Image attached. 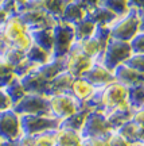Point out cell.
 Instances as JSON below:
<instances>
[{"mask_svg": "<svg viewBox=\"0 0 144 146\" xmlns=\"http://www.w3.org/2000/svg\"><path fill=\"white\" fill-rule=\"evenodd\" d=\"M1 33L10 46L18 47L20 50L27 52V49L32 45V39L30 35V30L22 22L19 15L10 16L7 22L1 26Z\"/></svg>", "mask_w": 144, "mask_h": 146, "instance_id": "6da1fadb", "label": "cell"}, {"mask_svg": "<svg viewBox=\"0 0 144 146\" xmlns=\"http://www.w3.org/2000/svg\"><path fill=\"white\" fill-rule=\"evenodd\" d=\"M109 27L113 39L131 42L132 38L140 33V11L135 7H131L127 14L118 16Z\"/></svg>", "mask_w": 144, "mask_h": 146, "instance_id": "7a4b0ae2", "label": "cell"}, {"mask_svg": "<svg viewBox=\"0 0 144 146\" xmlns=\"http://www.w3.org/2000/svg\"><path fill=\"white\" fill-rule=\"evenodd\" d=\"M53 35H54V45H53V58H65L66 54L72 50L73 45L76 43L74 29L73 25L58 19L53 26Z\"/></svg>", "mask_w": 144, "mask_h": 146, "instance_id": "3957f363", "label": "cell"}, {"mask_svg": "<svg viewBox=\"0 0 144 146\" xmlns=\"http://www.w3.org/2000/svg\"><path fill=\"white\" fill-rule=\"evenodd\" d=\"M132 49L129 42L118 41V39H110L107 47L104 49L98 62H101L104 66H107L110 70H114L118 65L125 64V61L132 56Z\"/></svg>", "mask_w": 144, "mask_h": 146, "instance_id": "277c9868", "label": "cell"}, {"mask_svg": "<svg viewBox=\"0 0 144 146\" xmlns=\"http://www.w3.org/2000/svg\"><path fill=\"white\" fill-rule=\"evenodd\" d=\"M59 120L51 115H20V126L23 135L32 137L43 131L58 130Z\"/></svg>", "mask_w": 144, "mask_h": 146, "instance_id": "5b68a950", "label": "cell"}, {"mask_svg": "<svg viewBox=\"0 0 144 146\" xmlns=\"http://www.w3.org/2000/svg\"><path fill=\"white\" fill-rule=\"evenodd\" d=\"M49 106H50V115L59 122L66 119L67 116L74 114L77 110L84 107L82 103H80L70 94L53 95L49 98Z\"/></svg>", "mask_w": 144, "mask_h": 146, "instance_id": "8992f818", "label": "cell"}, {"mask_svg": "<svg viewBox=\"0 0 144 146\" xmlns=\"http://www.w3.org/2000/svg\"><path fill=\"white\" fill-rule=\"evenodd\" d=\"M12 108L18 115H50L49 98L45 95L26 94Z\"/></svg>", "mask_w": 144, "mask_h": 146, "instance_id": "52a82bcc", "label": "cell"}, {"mask_svg": "<svg viewBox=\"0 0 144 146\" xmlns=\"http://www.w3.org/2000/svg\"><path fill=\"white\" fill-rule=\"evenodd\" d=\"M19 16L30 31L41 30V29H51L58 21L53 15H50L46 10L38 8V7L24 8L19 12Z\"/></svg>", "mask_w": 144, "mask_h": 146, "instance_id": "ba28073f", "label": "cell"}, {"mask_svg": "<svg viewBox=\"0 0 144 146\" xmlns=\"http://www.w3.org/2000/svg\"><path fill=\"white\" fill-rule=\"evenodd\" d=\"M23 137L20 126V115L14 108L0 111V138L3 141H16Z\"/></svg>", "mask_w": 144, "mask_h": 146, "instance_id": "9c48e42d", "label": "cell"}, {"mask_svg": "<svg viewBox=\"0 0 144 146\" xmlns=\"http://www.w3.org/2000/svg\"><path fill=\"white\" fill-rule=\"evenodd\" d=\"M112 133L105 114L101 111H90L81 130L82 138H103Z\"/></svg>", "mask_w": 144, "mask_h": 146, "instance_id": "30bf717a", "label": "cell"}, {"mask_svg": "<svg viewBox=\"0 0 144 146\" xmlns=\"http://www.w3.org/2000/svg\"><path fill=\"white\" fill-rule=\"evenodd\" d=\"M94 60L85 56L76 45H73L72 50L65 57V69L74 77H82V74L90 68Z\"/></svg>", "mask_w": 144, "mask_h": 146, "instance_id": "8fae6325", "label": "cell"}, {"mask_svg": "<svg viewBox=\"0 0 144 146\" xmlns=\"http://www.w3.org/2000/svg\"><path fill=\"white\" fill-rule=\"evenodd\" d=\"M101 96H103V106H104V114L109 110L114 108L121 102L127 100L128 96V88L114 80L113 83L105 85L101 88Z\"/></svg>", "mask_w": 144, "mask_h": 146, "instance_id": "7c38bea8", "label": "cell"}, {"mask_svg": "<svg viewBox=\"0 0 144 146\" xmlns=\"http://www.w3.org/2000/svg\"><path fill=\"white\" fill-rule=\"evenodd\" d=\"M82 77L86 81H89L96 89L104 88L105 85H108V84L114 81L113 70H110L107 66H104L103 64L98 62V61L93 62L92 66L82 74Z\"/></svg>", "mask_w": 144, "mask_h": 146, "instance_id": "4fadbf2b", "label": "cell"}, {"mask_svg": "<svg viewBox=\"0 0 144 146\" xmlns=\"http://www.w3.org/2000/svg\"><path fill=\"white\" fill-rule=\"evenodd\" d=\"M132 114H133V108L129 106L128 100H124L120 104H117L114 108L109 110L105 112V118H107V122H108L109 127L112 131H116L118 127L131 120L132 118Z\"/></svg>", "mask_w": 144, "mask_h": 146, "instance_id": "5bb4252c", "label": "cell"}, {"mask_svg": "<svg viewBox=\"0 0 144 146\" xmlns=\"http://www.w3.org/2000/svg\"><path fill=\"white\" fill-rule=\"evenodd\" d=\"M113 74H114V80L121 83L123 85H125L127 88L144 84V73L131 68V66L125 65V64L118 65L117 68L113 70Z\"/></svg>", "mask_w": 144, "mask_h": 146, "instance_id": "9a60e30c", "label": "cell"}, {"mask_svg": "<svg viewBox=\"0 0 144 146\" xmlns=\"http://www.w3.org/2000/svg\"><path fill=\"white\" fill-rule=\"evenodd\" d=\"M20 81L27 94H38L46 96L49 81L36 70V68L34 70H31L30 73H27L26 76H23L20 78Z\"/></svg>", "mask_w": 144, "mask_h": 146, "instance_id": "2e32d148", "label": "cell"}, {"mask_svg": "<svg viewBox=\"0 0 144 146\" xmlns=\"http://www.w3.org/2000/svg\"><path fill=\"white\" fill-rule=\"evenodd\" d=\"M73 80H74V76L70 74L67 70H63L62 73L58 74L57 77H54L53 80L49 81L46 96L50 98L53 95L69 94V92H70V88H72Z\"/></svg>", "mask_w": 144, "mask_h": 146, "instance_id": "e0dca14e", "label": "cell"}, {"mask_svg": "<svg viewBox=\"0 0 144 146\" xmlns=\"http://www.w3.org/2000/svg\"><path fill=\"white\" fill-rule=\"evenodd\" d=\"M86 14H87V11L78 3L77 0H70L65 5L59 21L66 22L69 25H76L78 22H81L82 19H85Z\"/></svg>", "mask_w": 144, "mask_h": 146, "instance_id": "ac0fdd59", "label": "cell"}, {"mask_svg": "<svg viewBox=\"0 0 144 146\" xmlns=\"http://www.w3.org/2000/svg\"><path fill=\"white\" fill-rule=\"evenodd\" d=\"M89 112H90V110H87L86 107H81V108L77 110L74 114H72L70 116H67L66 119L61 120L59 129L77 131V133L81 134V130H82L84 125H85V120H86Z\"/></svg>", "mask_w": 144, "mask_h": 146, "instance_id": "d6986e66", "label": "cell"}, {"mask_svg": "<svg viewBox=\"0 0 144 146\" xmlns=\"http://www.w3.org/2000/svg\"><path fill=\"white\" fill-rule=\"evenodd\" d=\"M94 91H96V88L84 77H74L69 94L72 95L73 98H76L80 103H84L87 98H90V95Z\"/></svg>", "mask_w": 144, "mask_h": 146, "instance_id": "ffe728a7", "label": "cell"}, {"mask_svg": "<svg viewBox=\"0 0 144 146\" xmlns=\"http://www.w3.org/2000/svg\"><path fill=\"white\" fill-rule=\"evenodd\" d=\"M86 18L90 19L96 26H110L117 19V16L112 11H109L108 8H105L103 5H98L96 8L87 11Z\"/></svg>", "mask_w": 144, "mask_h": 146, "instance_id": "44dd1931", "label": "cell"}, {"mask_svg": "<svg viewBox=\"0 0 144 146\" xmlns=\"http://www.w3.org/2000/svg\"><path fill=\"white\" fill-rule=\"evenodd\" d=\"M74 45H76L85 56H87L89 58H92L94 61H98L104 52V47L100 45V42H98L94 36H90V38H86V39H82V41H78V42H76Z\"/></svg>", "mask_w": 144, "mask_h": 146, "instance_id": "7402d4cb", "label": "cell"}, {"mask_svg": "<svg viewBox=\"0 0 144 146\" xmlns=\"http://www.w3.org/2000/svg\"><path fill=\"white\" fill-rule=\"evenodd\" d=\"M36 70L41 73L47 81H50L54 77H57L59 73L66 70L65 69V58H51L49 62L38 66Z\"/></svg>", "mask_w": 144, "mask_h": 146, "instance_id": "603a6c76", "label": "cell"}, {"mask_svg": "<svg viewBox=\"0 0 144 146\" xmlns=\"http://www.w3.org/2000/svg\"><path fill=\"white\" fill-rule=\"evenodd\" d=\"M32 43H35L42 49L47 50L49 53H53V45H54V35L51 29H41V30H32L30 31Z\"/></svg>", "mask_w": 144, "mask_h": 146, "instance_id": "cb8c5ba5", "label": "cell"}, {"mask_svg": "<svg viewBox=\"0 0 144 146\" xmlns=\"http://www.w3.org/2000/svg\"><path fill=\"white\" fill-rule=\"evenodd\" d=\"M82 137L77 131L58 129L55 135V146H81Z\"/></svg>", "mask_w": 144, "mask_h": 146, "instance_id": "d4e9b609", "label": "cell"}, {"mask_svg": "<svg viewBox=\"0 0 144 146\" xmlns=\"http://www.w3.org/2000/svg\"><path fill=\"white\" fill-rule=\"evenodd\" d=\"M26 58L38 68V66H41V65H43V64L49 62V61L53 58V56H51V53H49L47 50L42 49L41 46H38V45H35V43H32V45L27 49Z\"/></svg>", "mask_w": 144, "mask_h": 146, "instance_id": "484cf974", "label": "cell"}, {"mask_svg": "<svg viewBox=\"0 0 144 146\" xmlns=\"http://www.w3.org/2000/svg\"><path fill=\"white\" fill-rule=\"evenodd\" d=\"M5 94H7V96L10 98L11 103H12V106H15L18 102H20L24 96H26V89H24V87L22 85V81L20 78H18L15 76L14 77V80L11 81L7 87L4 88Z\"/></svg>", "mask_w": 144, "mask_h": 146, "instance_id": "4316f807", "label": "cell"}, {"mask_svg": "<svg viewBox=\"0 0 144 146\" xmlns=\"http://www.w3.org/2000/svg\"><path fill=\"white\" fill-rule=\"evenodd\" d=\"M73 29H74L76 42H78V41H82V39H86V38L93 36L94 30H96V25H94L90 19L85 18V19H82L81 22L73 25Z\"/></svg>", "mask_w": 144, "mask_h": 146, "instance_id": "83f0119b", "label": "cell"}, {"mask_svg": "<svg viewBox=\"0 0 144 146\" xmlns=\"http://www.w3.org/2000/svg\"><path fill=\"white\" fill-rule=\"evenodd\" d=\"M129 106L133 110L144 107V84L135 85L128 88V96H127Z\"/></svg>", "mask_w": 144, "mask_h": 146, "instance_id": "f1b7e54d", "label": "cell"}, {"mask_svg": "<svg viewBox=\"0 0 144 146\" xmlns=\"http://www.w3.org/2000/svg\"><path fill=\"white\" fill-rule=\"evenodd\" d=\"M55 135H57V130H50L28 138H30L31 146H55Z\"/></svg>", "mask_w": 144, "mask_h": 146, "instance_id": "f546056e", "label": "cell"}, {"mask_svg": "<svg viewBox=\"0 0 144 146\" xmlns=\"http://www.w3.org/2000/svg\"><path fill=\"white\" fill-rule=\"evenodd\" d=\"M1 57H3V60H4L5 62L8 64V65H11L12 69H14V66H16L18 64H20L22 61L26 60V52L18 49V47L8 46L5 49V52L3 53Z\"/></svg>", "mask_w": 144, "mask_h": 146, "instance_id": "4dcf8cb0", "label": "cell"}, {"mask_svg": "<svg viewBox=\"0 0 144 146\" xmlns=\"http://www.w3.org/2000/svg\"><path fill=\"white\" fill-rule=\"evenodd\" d=\"M101 5L112 11L117 18L127 14L131 8L128 0H101Z\"/></svg>", "mask_w": 144, "mask_h": 146, "instance_id": "1f68e13d", "label": "cell"}, {"mask_svg": "<svg viewBox=\"0 0 144 146\" xmlns=\"http://www.w3.org/2000/svg\"><path fill=\"white\" fill-rule=\"evenodd\" d=\"M139 127L135 125L132 120H128V122H125L121 127H118L117 133L118 134H121V135L127 139L128 142H131L132 145H136L137 143V134H139Z\"/></svg>", "mask_w": 144, "mask_h": 146, "instance_id": "d6a6232c", "label": "cell"}, {"mask_svg": "<svg viewBox=\"0 0 144 146\" xmlns=\"http://www.w3.org/2000/svg\"><path fill=\"white\" fill-rule=\"evenodd\" d=\"M66 3H67V0H49L46 4L43 5V10H46L55 19H59Z\"/></svg>", "mask_w": 144, "mask_h": 146, "instance_id": "836d02e7", "label": "cell"}, {"mask_svg": "<svg viewBox=\"0 0 144 146\" xmlns=\"http://www.w3.org/2000/svg\"><path fill=\"white\" fill-rule=\"evenodd\" d=\"M93 36L100 42V45L105 49L107 45L109 43V41L112 39V34H110V27L109 26H96L94 34Z\"/></svg>", "mask_w": 144, "mask_h": 146, "instance_id": "e575fe53", "label": "cell"}, {"mask_svg": "<svg viewBox=\"0 0 144 146\" xmlns=\"http://www.w3.org/2000/svg\"><path fill=\"white\" fill-rule=\"evenodd\" d=\"M36 66L34 65L32 62H30L28 60H24V61H22L20 64H18L16 66H14V69H12V73L15 74L18 78H22L23 76H26L27 73H30L31 70H34Z\"/></svg>", "mask_w": 144, "mask_h": 146, "instance_id": "d590c367", "label": "cell"}, {"mask_svg": "<svg viewBox=\"0 0 144 146\" xmlns=\"http://www.w3.org/2000/svg\"><path fill=\"white\" fill-rule=\"evenodd\" d=\"M133 54H144V33H137L129 42Z\"/></svg>", "mask_w": 144, "mask_h": 146, "instance_id": "8d00e7d4", "label": "cell"}, {"mask_svg": "<svg viewBox=\"0 0 144 146\" xmlns=\"http://www.w3.org/2000/svg\"><path fill=\"white\" fill-rule=\"evenodd\" d=\"M125 65H128L131 68L144 73V54H132L125 61Z\"/></svg>", "mask_w": 144, "mask_h": 146, "instance_id": "74e56055", "label": "cell"}, {"mask_svg": "<svg viewBox=\"0 0 144 146\" xmlns=\"http://www.w3.org/2000/svg\"><path fill=\"white\" fill-rule=\"evenodd\" d=\"M108 143L109 146H133L131 142H128L121 134L117 131H112L108 135Z\"/></svg>", "mask_w": 144, "mask_h": 146, "instance_id": "f35d334b", "label": "cell"}, {"mask_svg": "<svg viewBox=\"0 0 144 146\" xmlns=\"http://www.w3.org/2000/svg\"><path fill=\"white\" fill-rule=\"evenodd\" d=\"M81 146H109L108 137H103V138H82Z\"/></svg>", "mask_w": 144, "mask_h": 146, "instance_id": "ab89813d", "label": "cell"}, {"mask_svg": "<svg viewBox=\"0 0 144 146\" xmlns=\"http://www.w3.org/2000/svg\"><path fill=\"white\" fill-rule=\"evenodd\" d=\"M0 5H1V8L10 16L18 15V14H19V7L16 5V3L14 0H3V1L0 3Z\"/></svg>", "mask_w": 144, "mask_h": 146, "instance_id": "60d3db41", "label": "cell"}, {"mask_svg": "<svg viewBox=\"0 0 144 146\" xmlns=\"http://www.w3.org/2000/svg\"><path fill=\"white\" fill-rule=\"evenodd\" d=\"M131 120H132L139 129H144V107L133 110V114H132Z\"/></svg>", "mask_w": 144, "mask_h": 146, "instance_id": "b9f144b4", "label": "cell"}, {"mask_svg": "<svg viewBox=\"0 0 144 146\" xmlns=\"http://www.w3.org/2000/svg\"><path fill=\"white\" fill-rule=\"evenodd\" d=\"M8 108H12V103H11L10 98L7 96L4 89L0 88V111L8 110Z\"/></svg>", "mask_w": 144, "mask_h": 146, "instance_id": "7bdbcfd3", "label": "cell"}, {"mask_svg": "<svg viewBox=\"0 0 144 146\" xmlns=\"http://www.w3.org/2000/svg\"><path fill=\"white\" fill-rule=\"evenodd\" d=\"M80 4L82 5L86 11H90L93 8H96L98 5H101V0H77Z\"/></svg>", "mask_w": 144, "mask_h": 146, "instance_id": "ee69618b", "label": "cell"}, {"mask_svg": "<svg viewBox=\"0 0 144 146\" xmlns=\"http://www.w3.org/2000/svg\"><path fill=\"white\" fill-rule=\"evenodd\" d=\"M14 77H15V74L11 72V73H5V74H1L0 76V88L1 89H4L8 84L14 80Z\"/></svg>", "mask_w": 144, "mask_h": 146, "instance_id": "f6af8a7d", "label": "cell"}, {"mask_svg": "<svg viewBox=\"0 0 144 146\" xmlns=\"http://www.w3.org/2000/svg\"><path fill=\"white\" fill-rule=\"evenodd\" d=\"M11 72H12V66L5 62L3 60V57H0V76L5 74V73H11Z\"/></svg>", "mask_w": 144, "mask_h": 146, "instance_id": "bcb514c9", "label": "cell"}, {"mask_svg": "<svg viewBox=\"0 0 144 146\" xmlns=\"http://www.w3.org/2000/svg\"><path fill=\"white\" fill-rule=\"evenodd\" d=\"M49 0H30L28 1V4L24 7V8H31V7H38V8H43V5L46 4ZM23 8V10H24ZM22 10V11H23Z\"/></svg>", "mask_w": 144, "mask_h": 146, "instance_id": "7dc6e473", "label": "cell"}, {"mask_svg": "<svg viewBox=\"0 0 144 146\" xmlns=\"http://www.w3.org/2000/svg\"><path fill=\"white\" fill-rule=\"evenodd\" d=\"M10 46L8 43H7V41H5V38L3 36V33H1V30H0V57L3 56V53L5 52V49Z\"/></svg>", "mask_w": 144, "mask_h": 146, "instance_id": "c3c4849f", "label": "cell"}, {"mask_svg": "<svg viewBox=\"0 0 144 146\" xmlns=\"http://www.w3.org/2000/svg\"><path fill=\"white\" fill-rule=\"evenodd\" d=\"M10 18V15L5 12L3 8H1V5H0V29H1V26L4 25L5 22H7V19Z\"/></svg>", "mask_w": 144, "mask_h": 146, "instance_id": "681fc988", "label": "cell"}, {"mask_svg": "<svg viewBox=\"0 0 144 146\" xmlns=\"http://www.w3.org/2000/svg\"><path fill=\"white\" fill-rule=\"evenodd\" d=\"M14 1H15L16 5L19 7V12H20V11L23 10L27 4H28V1H30V0H14ZM18 15H19V14H18Z\"/></svg>", "mask_w": 144, "mask_h": 146, "instance_id": "f907efd6", "label": "cell"}, {"mask_svg": "<svg viewBox=\"0 0 144 146\" xmlns=\"http://www.w3.org/2000/svg\"><path fill=\"white\" fill-rule=\"evenodd\" d=\"M137 145L144 146V129H140L137 134Z\"/></svg>", "mask_w": 144, "mask_h": 146, "instance_id": "816d5d0a", "label": "cell"}, {"mask_svg": "<svg viewBox=\"0 0 144 146\" xmlns=\"http://www.w3.org/2000/svg\"><path fill=\"white\" fill-rule=\"evenodd\" d=\"M19 139H16V141H3V145L1 146H20V141Z\"/></svg>", "mask_w": 144, "mask_h": 146, "instance_id": "f5cc1de1", "label": "cell"}, {"mask_svg": "<svg viewBox=\"0 0 144 146\" xmlns=\"http://www.w3.org/2000/svg\"><path fill=\"white\" fill-rule=\"evenodd\" d=\"M19 141H20V146H31L30 138H28L27 135H23L20 139H19Z\"/></svg>", "mask_w": 144, "mask_h": 146, "instance_id": "db71d44e", "label": "cell"}, {"mask_svg": "<svg viewBox=\"0 0 144 146\" xmlns=\"http://www.w3.org/2000/svg\"><path fill=\"white\" fill-rule=\"evenodd\" d=\"M140 33H144V12H140Z\"/></svg>", "mask_w": 144, "mask_h": 146, "instance_id": "11a10c76", "label": "cell"}, {"mask_svg": "<svg viewBox=\"0 0 144 146\" xmlns=\"http://www.w3.org/2000/svg\"><path fill=\"white\" fill-rule=\"evenodd\" d=\"M136 8L140 11V12H144V0H139V3L136 5Z\"/></svg>", "mask_w": 144, "mask_h": 146, "instance_id": "9f6ffc18", "label": "cell"}, {"mask_svg": "<svg viewBox=\"0 0 144 146\" xmlns=\"http://www.w3.org/2000/svg\"><path fill=\"white\" fill-rule=\"evenodd\" d=\"M128 3L131 7H135L136 8V5H137V3H139V0H128Z\"/></svg>", "mask_w": 144, "mask_h": 146, "instance_id": "6f0895ef", "label": "cell"}, {"mask_svg": "<svg viewBox=\"0 0 144 146\" xmlns=\"http://www.w3.org/2000/svg\"><path fill=\"white\" fill-rule=\"evenodd\" d=\"M3 145V139H1V138H0V146Z\"/></svg>", "mask_w": 144, "mask_h": 146, "instance_id": "680465c9", "label": "cell"}, {"mask_svg": "<svg viewBox=\"0 0 144 146\" xmlns=\"http://www.w3.org/2000/svg\"><path fill=\"white\" fill-rule=\"evenodd\" d=\"M133 146H140V145H137V143H136V145H133Z\"/></svg>", "mask_w": 144, "mask_h": 146, "instance_id": "91938a15", "label": "cell"}, {"mask_svg": "<svg viewBox=\"0 0 144 146\" xmlns=\"http://www.w3.org/2000/svg\"><path fill=\"white\" fill-rule=\"evenodd\" d=\"M1 1H3V0H0V3H1Z\"/></svg>", "mask_w": 144, "mask_h": 146, "instance_id": "94428289", "label": "cell"}, {"mask_svg": "<svg viewBox=\"0 0 144 146\" xmlns=\"http://www.w3.org/2000/svg\"><path fill=\"white\" fill-rule=\"evenodd\" d=\"M67 1H70V0H67Z\"/></svg>", "mask_w": 144, "mask_h": 146, "instance_id": "6125c7cd", "label": "cell"}, {"mask_svg": "<svg viewBox=\"0 0 144 146\" xmlns=\"http://www.w3.org/2000/svg\"><path fill=\"white\" fill-rule=\"evenodd\" d=\"M140 146H141V145H140Z\"/></svg>", "mask_w": 144, "mask_h": 146, "instance_id": "be15d7a7", "label": "cell"}]
</instances>
